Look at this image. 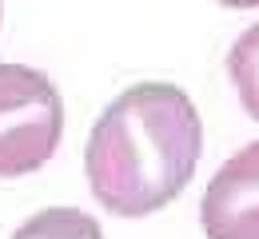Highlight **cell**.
I'll use <instances>...</instances> for the list:
<instances>
[{"mask_svg": "<svg viewBox=\"0 0 259 239\" xmlns=\"http://www.w3.org/2000/svg\"><path fill=\"white\" fill-rule=\"evenodd\" d=\"M0 20H4V0H0Z\"/></svg>", "mask_w": 259, "mask_h": 239, "instance_id": "obj_7", "label": "cell"}, {"mask_svg": "<svg viewBox=\"0 0 259 239\" xmlns=\"http://www.w3.org/2000/svg\"><path fill=\"white\" fill-rule=\"evenodd\" d=\"M227 76H231V88L243 104V112L259 120V24H251L227 48Z\"/></svg>", "mask_w": 259, "mask_h": 239, "instance_id": "obj_5", "label": "cell"}, {"mask_svg": "<svg viewBox=\"0 0 259 239\" xmlns=\"http://www.w3.org/2000/svg\"><path fill=\"white\" fill-rule=\"evenodd\" d=\"M227 8H259V0H220Z\"/></svg>", "mask_w": 259, "mask_h": 239, "instance_id": "obj_6", "label": "cell"}, {"mask_svg": "<svg viewBox=\"0 0 259 239\" xmlns=\"http://www.w3.org/2000/svg\"><path fill=\"white\" fill-rule=\"evenodd\" d=\"M64 139V100L48 72L0 64V179L40 171Z\"/></svg>", "mask_w": 259, "mask_h": 239, "instance_id": "obj_2", "label": "cell"}, {"mask_svg": "<svg viewBox=\"0 0 259 239\" xmlns=\"http://www.w3.org/2000/svg\"><path fill=\"white\" fill-rule=\"evenodd\" d=\"M12 239H104V227L96 215L80 207H44L28 215L12 231Z\"/></svg>", "mask_w": 259, "mask_h": 239, "instance_id": "obj_4", "label": "cell"}, {"mask_svg": "<svg viewBox=\"0 0 259 239\" xmlns=\"http://www.w3.org/2000/svg\"><path fill=\"white\" fill-rule=\"evenodd\" d=\"M203 156V120L176 84H132L96 116L84 144V175L96 204L120 219L167 207Z\"/></svg>", "mask_w": 259, "mask_h": 239, "instance_id": "obj_1", "label": "cell"}, {"mask_svg": "<svg viewBox=\"0 0 259 239\" xmlns=\"http://www.w3.org/2000/svg\"><path fill=\"white\" fill-rule=\"evenodd\" d=\"M199 227L207 239H259V139L211 175L199 200Z\"/></svg>", "mask_w": 259, "mask_h": 239, "instance_id": "obj_3", "label": "cell"}]
</instances>
